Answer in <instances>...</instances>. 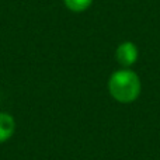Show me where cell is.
Returning a JSON list of instances; mask_svg holds the SVG:
<instances>
[{"label":"cell","mask_w":160,"mask_h":160,"mask_svg":"<svg viewBox=\"0 0 160 160\" xmlns=\"http://www.w3.org/2000/svg\"><path fill=\"white\" fill-rule=\"evenodd\" d=\"M108 90L118 102H132L141 93V80L135 72L122 69L111 75Z\"/></svg>","instance_id":"6da1fadb"},{"label":"cell","mask_w":160,"mask_h":160,"mask_svg":"<svg viewBox=\"0 0 160 160\" xmlns=\"http://www.w3.org/2000/svg\"><path fill=\"white\" fill-rule=\"evenodd\" d=\"M138 59V48L133 42H122L118 48H117V61L119 65L124 68H129Z\"/></svg>","instance_id":"7a4b0ae2"},{"label":"cell","mask_w":160,"mask_h":160,"mask_svg":"<svg viewBox=\"0 0 160 160\" xmlns=\"http://www.w3.org/2000/svg\"><path fill=\"white\" fill-rule=\"evenodd\" d=\"M16 122L14 118L7 112H0V143L6 142L14 133Z\"/></svg>","instance_id":"3957f363"},{"label":"cell","mask_w":160,"mask_h":160,"mask_svg":"<svg viewBox=\"0 0 160 160\" xmlns=\"http://www.w3.org/2000/svg\"><path fill=\"white\" fill-rule=\"evenodd\" d=\"M65 6L75 13H82L91 6L93 0H63Z\"/></svg>","instance_id":"277c9868"}]
</instances>
